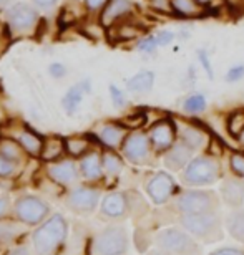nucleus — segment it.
I'll use <instances>...</instances> for the list:
<instances>
[{"mask_svg":"<svg viewBox=\"0 0 244 255\" xmlns=\"http://www.w3.org/2000/svg\"><path fill=\"white\" fill-rule=\"evenodd\" d=\"M146 123V116L143 113H133L130 116H126V118L121 121V126L123 128H128V129H138Z\"/></svg>","mask_w":244,"mask_h":255,"instance_id":"f704fd0d","label":"nucleus"},{"mask_svg":"<svg viewBox=\"0 0 244 255\" xmlns=\"http://www.w3.org/2000/svg\"><path fill=\"white\" fill-rule=\"evenodd\" d=\"M158 47L160 45H158V42H156V37H145V38L140 40L138 45H136V50H138L140 53H145V55H153Z\"/></svg>","mask_w":244,"mask_h":255,"instance_id":"473e14b6","label":"nucleus"},{"mask_svg":"<svg viewBox=\"0 0 244 255\" xmlns=\"http://www.w3.org/2000/svg\"><path fill=\"white\" fill-rule=\"evenodd\" d=\"M171 8L176 13H180L181 17H190V18H200L205 13L203 5L198 0H170Z\"/></svg>","mask_w":244,"mask_h":255,"instance_id":"412c9836","label":"nucleus"},{"mask_svg":"<svg viewBox=\"0 0 244 255\" xmlns=\"http://www.w3.org/2000/svg\"><path fill=\"white\" fill-rule=\"evenodd\" d=\"M210 152H211L213 156H221L223 147H221L220 139H215V137H211V141H210Z\"/></svg>","mask_w":244,"mask_h":255,"instance_id":"37998d69","label":"nucleus"},{"mask_svg":"<svg viewBox=\"0 0 244 255\" xmlns=\"http://www.w3.org/2000/svg\"><path fill=\"white\" fill-rule=\"evenodd\" d=\"M228 131L231 136L240 137V134L244 131V108L235 110L228 116Z\"/></svg>","mask_w":244,"mask_h":255,"instance_id":"c85d7f7f","label":"nucleus"},{"mask_svg":"<svg viewBox=\"0 0 244 255\" xmlns=\"http://www.w3.org/2000/svg\"><path fill=\"white\" fill-rule=\"evenodd\" d=\"M153 85H155V73L150 70H141L126 81V88H128V91L136 93V95L148 93V91L153 88Z\"/></svg>","mask_w":244,"mask_h":255,"instance_id":"6ab92c4d","label":"nucleus"},{"mask_svg":"<svg viewBox=\"0 0 244 255\" xmlns=\"http://www.w3.org/2000/svg\"><path fill=\"white\" fill-rule=\"evenodd\" d=\"M176 207L183 214L215 212L218 207V197L211 191H188L176 199Z\"/></svg>","mask_w":244,"mask_h":255,"instance_id":"20e7f679","label":"nucleus"},{"mask_svg":"<svg viewBox=\"0 0 244 255\" xmlns=\"http://www.w3.org/2000/svg\"><path fill=\"white\" fill-rule=\"evenodd\" d=\"M243 78H244V65H235L228 70L226 81H230V83H236V81H240Z\"/></svg>","mask_w":244,"mask_h":255,"instance_id":"ea45409f","label":"nucleus"},{"mask_svg":"<svg viewBox=\"0 0 244 255\" xmlns=\"http://www.w3.org/2000/svg\"><path fill=\"white\" fill-rule=\"evenodd\" d=\"M110 98L113 101L115 108H125L126 106V96L116 85H110Z\"/></svg>","mask_w":244,"mask_h":255,"instance_id":"4c0bfd02","label":"nucleus"},{"mask_svg":"<svg viewBox=\"0 0 244 255\" xmlns=\"http://www.w3.org/2000/svg\"><path fill=\"white\" fill-rule=\"evenodd\" d=\"M193 149L183 141L173 144L165 154V166L171 171H180L183 167L188 166V162L191 161Z\"/></svg>","mask_w":244,"mask_h":255,"instance_id":"4468645a","label":"nucleus"},{"mask_svg":"<svg viewBox=\"0 0 244 255\" xmlns=\"http://www.w3.org/2000/svg\"><path fill=\"white\" fill-rule=\"evenodd\" d=\"M47 202L37 196H22L15 202V214L23 224L28 226H35V224L42 222L48 214Z\"/></svg>","mask_w":244,"mask_h":255,"instance_id":"0eeeda50","label":"nucleus"},{"mask_svg":"<svg viewBox=\"0 0 244 255\" xmlns=\"http://www.w3.org/2000/svg\"><path fill=\"white\" fill-rule=\"evenodd\" d=\"M106 2H108V0H85V5L88 10H98L103 7Z\"/></svg>","mask_w":244,"mask_h":255,"instance_id":"c03bdc74","label":"nucleus"},{"mask_svg":"<svg viewBox=\"0 0 244 255\" xmlns=\"http://www.w3.org/2000/svg\"><path fill=\"white\" fill-rule=\"evenodd\" d=\"M178 37H180L181 40H186L188 37H190V30H181V32H180V35H178Z\"/></svg>","mask_w":244,"mask_h":255,"instance_id":"8fccbe9b","label":"nucleus"},{"mask_svg":"<svg viewBox=\"0 0 244 255\" xmlns=\"http://www.w3.org/2000/svg\"><path fill=\"white\" fill-rule=\"evenodd\" d=\"M156 37V42H158L160 47H166V45H170L173 40L176 38V35L171 32V30H161L155 35Z\"/></svg>","mask_w":244,"mask_h":255,"instance_id":"a19ab883","label":"nucleus"},{"mask_svg":"<svg viewBox=\"0 0 244 255\" xmlns=\"http://www.w3.org/2000/svg\"><path fill=\"white\" fill-rule=\"evenodd\" d=\"M48 73H50V76H52V78L60 80V78H63V76L67 75V68H65L62 63L53 62L52 65L48 66Z\"/></svg>","mask_w":244,"mask_h":255,"instance_id":"79ce46f5","label":"nucleus"},{"mask_svg":"<svg viewBox=\"0 0 244 255\" xmlns=\"http://www.w3.org/2000/svg\"><path fill=\"white\" fill-rule=\"evenodd\" d=\"M90 91H91V80H88V78L81 80L80 83L73 85L62 100V105H63L65 111H67L68 115H73L78 106L81 105L83 96L86 93H90Z\"/></svg>","mask_w":244,"mask_h":255,"instance_id":"2eb2a0df","label":"nucleus"},{"mask_svg":"<svg viewBox=\"0 0 244 255\" xmlns=\"http://www.w3.org/2000/svg\"><path fill=\"white\" fill-rule=\"evenodd\" d=\"M180 137L181 141L185 142L191 147V149H198L205 144V139H206V134L203 132L201 128H195V126H185L181 128V132H180Z\"/></svg>","mask_w":244,"mask_h":255,"instance_id":"b1692460","label":"nucleus"},{"mask_svg":"<svg viewBox=\"0 0 244 255\" xmlns=\"http://www.w3.org/2000/svg\"><path fill=\"white\" fill-rule=\"evenodd\" d=\"M158 246L173 255H198V246L190 236L176 229H166L158 236Z\"/></svg>","mask_w":244,"mask_h":255,"instance_id":"423d86ee","label":"nucleus"},{"mask_svg":"<svg viewBox=\"0 0 244 255\" xmlns=\"http://www.w3.org/2000/svg\"><path fill=\"white\" fill-rule=\"evenodd\" d=\"M37 12L27 3H15L8 10L7 20L15 32H30L37 25Z\"/></svg>","mask_w":244,"mask_h":255,"instance_id":"9b49d317","label":"nucleus"},{"mask_svg":"<svg viewBox=\"0 0 244 255\" xmlns=\"http://www.w3.org/2000/svg\"><path fill=\"white\" fill-rule=\"evenodd\" d=\"M206 106H208V103H206L205 95L193 93L185 100V103H183V110H185V113L196 115V113H203V111L206 110Z\"/></svg>","mask_w":244,"mask_h":255,"instance_id":"cd10ccee","label":"nucleus"},{"mask_svg":"<svg viewBox=\"0 0 244 255\" xmlns=\"http://www.w3.org/2000/svg\"><path fill=\"white\" fill-rule=\"evenodd\" d=\"M223 199L228 206L240 207L244 201V181L241 179H228L221 184Z\"/></svg>","mask_w":244,"mask_h":255,"instance_id":"f3484780","label":"nucleus"},{"mask_svg":"<svg viewBox=\"0 0 244 255\" xmlns=\"http://www.w3.org/2000/svg\"><path fill=\"white\" fill-rule=\"evenodd\" d=\"M198 2H200L201 5H206V3H210L211 0H198Z\"/></svg>","mask_w":244,"mask_h":255,"instance_id":"603ef678","label":"nucleus"},{"mask_svg":"<svg viewBox=\"0 0 244 255\" xmlns=\"http://www.w3.org/2000/svg\"><path fill=\"white\" fill-rule=\"evenodd\" d=\"M7 209H8V197L0 196V217L7 212Z\"/></svg>","mask_w":244,"mask_h":255,"instance_id":"de8ad7c7","label":"nucleus"},{"mask_svg":"<svg viewBox=\"0 0 244 255\" xmlns=\"http://www.w3.org/2000/svg\"><path fill=\"white\" fill-rule=\"evenodd\" d=\"M196 57H198V62L201 63L203 70L206 71L208 78H210V80H213V78H215V70H213V65H211L210 55H208V52H206V50H203V48H198V50H196Z\"/></svg>","mask_w":244,"mask_h":255,"instance_id":"72a5a7b5","label":"nucleus"},{"mask_svg":"<svg viewBox=\"0 0 244 255\" xmlns=\"http://www.w3.org/2000/svg\"><path fill=\"white\" fill-rule=\"evenodd\" d=\"M65 151V142L62 139H57V137H52L47 142H43L42 147V159L43 161H55L57 157H60Z\"/></svg>","mask_w":244,"mask_h":255,"instance_id":"bb28decb","label":"nucleus"},{"mask_svg":"<svg viewBox=\"0 0 244 255\" xmlns=\"http://www.w3.org/2000/svg\"><path fill=\"white\" fill-rule=\"evenodd\" d=\"M111 27H115V37L120 42H128V40L138 38L145 33V28L133 22H118V25L115 23Z\"/></svg>","mask_w":244,"mask_h":255,"instance_id":"5701e85b","label":"nucleus"},{"mask_svg":"<svg viewBox=\"0 0 244 255\" xmlns=\"http://www.w3.org/2000/svg\"><path fill=\"white\" fill-rule=\"evenodd\" d=\"M80 169L81 174H83L88 181H96L101 177V172H103V164H101V159L96 152H90L86 154L80 162Z\"/></svg>","mask_w":244,"mask_h":255,"instance_id":"aec40b11","label":"nucleus"},{"mask_svg":"<svg viewBox=\"0 0 244 255\" xmlns=\"http://www.w3.org/2000/svg\"><path fill=\"white\" fill-rule=\"evenodd\" d=\"M18 142H20V146L23 147V151H27L30 156H40V154H42L43 141L40 139L38 136H35L33 132L23 131L22 134L18 136Z\"/></svg>","mask_w":244,"mask_h":255,"instance_id":"393cba45","label":"nucleus"},{"mask_svg":"<svg viewBox=\"0 0 244 255\" xmlns=\"http://www.w3.org/2000/svg\"><path fill=\"white\" fill-rule=\"evenodd\" d=\"M48 174L55 182H58L62 186H68L77 179V167H75L72 161H63L50 166Z\"/></svg>","mask_w":244,"mask_h":255,"instance_id":"a211bd4d","label":"nucleus"},{"mask_svg":"<svg viewBox=\"0 0 244 255\" xmlns=\"http://www.w3.org/2000/svg\"><path fill=\"white\" fill-rule=\"evenodd\" d=\"M33 2L40 8H52L53 5L58 2V0H33Z\"/></svg>","mask_w":244,"mask_h":255,"instance_id":"a18cd8bd","label":"nucleus"},{"mask_svg":"<svg viewBox=\"0 0 244 255\" xmlns=\"http://www.w3.org/2000/svg\"><path fill=\"white\" fill-rule=\"evenodd\" d=\"M18 232H20L18 227L15 226L13 222H10V221L0 222V242L13 241V239L18 236Z\"/></svg>","mask_w":244,"mask_h":255,"instance_id":"2f4dec72","label":"nucleus"},{"mask_svg":"<svg viewBox=\"0 0 244 255\" xmlns=\"http://www.w3.org/2000/svg\"><path fill=\"white\" fill-rule=\"evenodd\" d=\"M228 231L235 239L244 242V211H236L226 219Z\"/></svg>","mask_w":244,"mask_h":255,"instance_id":"a878e982","label":"nucleus"},{"mask_svg":"<svg viewBox=\"0 0 244 255\" xmlns=\"http://www.w3.org/2000/svg\"><path fill=\"white\" fill-rule=\"evenodd\" d=\"M220 177V166L208 156L195 157L183 171V181L190 186H208Z\"/></svg>","mask_w":244,"mask_h":255,"instance_id":"f03ea898","label":"nucleus"},{"mask_svg":"<svg viewBox=\"0 0 244 255\" xmlns=\"http://www.w3.org/2000/svg\"><path fill=\"white\" fill-rule=\"evenodd\" d=\"M146 192L155 204H163L176 192L175 179L166 172H156L146 184Z\"/></svg>","mask_w":244,"mask_h":255,"instance_id":"9d476101","label":"nucleus"},{"mask_svg":"<svg viewBox=\"0 0 244 255\" xmlns=\"http://www.w3.org/2000/svg\"><path fill=\"white\" fill-rule=\"evenodd\" d=\"M0 154H3V156H7L10 157V159H15L17 161L18 157H20V149H18V146L15 144V142L12 141H5L2 147H0Z\"/></svg>","mask_w":244,"mask_h":255,"instance_id":"58836bf2","label":"nucleus"},{"mask_svg":"<svg viewBox=\"0 0 244 255\" xmlns=\"http://www.w3.org/2000/svg\"><path fill=\"white\" fill-rule=\"evenodd\" d=\"M211 255H244L241 251H236V249H221V251L213 252Z\"/></svg>","mask_w":244,"mask_h":255,"instance_id":"49530a36","label":"nucleus"},{"mask_svg":"<svg viewBox=\"0 0 244 255\" xmlns=\"http://www.w3.org/2000/svg\"><path fill=\"white\" fill-rule=\"evenodd\" d=\"M100 139L108 147H116L125 139V128L121 125H105L100 131Z\"/></svg>","mask_w":244,"mask_h":255,"instance_id":"4be33fe9","label":"nucleus"},{"mask_svg":"<svg viewBox=\"0 0 244 255\" xmlns=\"http://www.w3.org/2000/svg\"><path fill=\"white\" fill-rule=\"evenodd\" d=\"M148 255H166V254H163V252H160V251H153V252H150Z\"/></svg>","mask_w":244,"mask_h":255,"instance_id":"3c124183","label":"nucleus"},{"mask_svg":"<svg viewBox=\"0 0 244 255\" xmlns=\"http://www.w3.org/2000/svg\"><path fill=\"white\" fill-rule=\"evenodd\" d=\"M15 169H17V162H15V159H10V157L0 154V177L12 176Z\"/></svg>","mask_w":244,"mask_h":255,"instance_id":"c9c22d12","label":"nucleus"},{"mask_svg":"<svg viewBox=\"0 0 244 255\" xmlns=\"http://www.w3.org/2000/svg\"><path fill=\"white\" fill-rule=\"evenodd\" d=\"M5 2H7V0H0V7H2V5H3Z\"/></svg>","mask_w":244,"mask_h":255,"instance_id":"5fc2aeb1","label":"nucleus"},{"mask_svg":"<svg viewBox=\"0 0 244 255\" xmlns=\"http://www.w3.org/2000/svg\"><path fill=\"white\" fill-rule=\"evenodd\" d=\"M186 231L195 234L196 237L205 241H216L221 239V224L215 212H203V214H185L181 219Z\"/></svg>","mask_w":244,"mask_h":255,"instance_id":"7ed1b4c3","label":"nucleus"},{"mask_svg":"<svg viewBox=\"0 0 244 255\" xmlns=\"http://www.w3.org/2000/svg\"><path fill=\"white\" fill-rule=\"evenodd\" d=\"M67 234H68L67 221L60 214H55V216L50 217L48 221H45L33 232L32 239H33L35 252L38 255H52L65 242Z\"/></svg>","mask_w":244,"mask_h":255,"instance_id":"f257e3e1","label":"nucleus"},{"mask_svg":"<svg viewBox=\"0 0 244 255\" xmlns=\"http://www.w3.org/2000/svg\"><path fill=\"white\" fill-rule=\"evenodd\" d=\"M100 201V192L90 187H78L70 192L67 204L70 209L77 212H91Z\"/></svg>","mask_w":244,"mask_h":255,"instance_id":"f8f14e48","label":"nucleus"},{"mask_svg":"<svg viewBox=\"0 0 244 255\" xmlns=\"http://www.w3.org/2000/svg\"><path fill=\"white\" fill-rule=\"evenodd\" d=\"M178 134V128L175 126L171 120H161L156 125L151 126L150 129V142L156 151H168L170 147L175 144Z\"/></svg>","mask_w":244,"mask_h":255,"instance_id":"1a4fd4ad","label":"nucleus"},{"mask_svg":"<svg viewBox=\"0 0 244 255\" xmlns=\"http://www.w3.org/2000/svg\"><path fill=\"white\" fill-rule=\"evenodd\" d=\"M126 209H128V199L121 192H111L101 202V212L108 217H123Z\"/></svg>","mask_w":244,"mask_h":255,"instance_id":"dca6fc26","label":"nucleus"},{"mask_svg":"<svg viewBox=\"0 0 244 255\" xmlns=\"http://www.w3.org/2000/svg\"><path fill=\"white\" fill-rule=\"evenodd\" d=\"M150 137L143 132H131L123 141V154L133 164H143L150 156Z\"/></svg>","mask_w":244,"mask_h":255,"instance_id":"6e6552de","label":"nucleus"},{"mask_svg":"<svg viewBox=\"0 0 244 255\" xmlns=\"http://www.w3.org/2000/svg\"><path fill=\"white\" fill-rule=\"evenodd\" d=\"M231 169L236 176L244 177V154L243 152H233L230 159Z\"/></svg>","mask_w":244,"mask_h":255,"instance_id":"e433bc0d","label":"nucleus"},{"mask_svg":"<svg viewBox=\"0 0 244 255\" xmlns=\"http://www.w3.org/2000/svg\"><path fill=\"white\" fill-rule=\"evenodd\" d=\"M131 8H133V2L131 0H108L103 7V12H101L100 22L105 27H111L118 20L126 17L131 12Z\"/></svg>","mask_w":244,"mask_h":255,"instance_id":"ddd939ff","label":"nucleus"},{"mask_svg":"<svg viewBox=\"0 0 244 255\" xmlns=\"http://www.w3.org/2000/svg\"><path fill=\"white\" fill-rule=\"evenodd\" d=\"M128 249V236L123 227H108L95 239L96 255H125Z\"/></svg>","mask_w":244,"mask_h":255,"instance_id":"39448f33","label":"nucleus"},{"mask_svg":"<svg viewBox=\"0 0 244 255\" xmlns=\"http://www.w3.org/2000/svg\"><path fill=\"white\" fill-rule=\"evenodd\" d=\"M88 141L81 139V137H70V139H65V149H67L72 156H81L88 151Z\"/></svg>","mask_w":244,"mask_h":255,"instance_id":"7c9ffc66","label":"nucleus"},{"mask_svg":"<svg viewBox=\"0 0 244 255\" xmlns=\"http://www.w3.org/2000/svg\"><path fill=\"white\" fill-rule=\"evenodd\" d=\"M240 141L243 142V144H244V131L241 132V134H240Z\"/></svg>","mask_w":244,"mask_h":255,"instance_id":"864d4df0","label":"nucleus"},{"mask_svg":"<svg viewBox=\"0 0 244 255\" xmlns=\"http://www.w3.org/2000/svg\"><path fill=\"white\" fill-rule=\"evenodd\" d=\"M7 255H30V252L27 247H17V249H13L12 252H8Z\"/></svg>","mask_w":244,"mask_h":255,"instance_id":"09e8293b","label":"nucleus"},{"mask_svg":"<svg viewBox=\"0 0 244 255\" xmlns=\"http://www.w3.org/2000/svg\"><path fill=\"white\" fill-rule=\"evenodd\" d=\"M101 164H103L105 172L110 176L118 174L121 171V167H123V162H121V159L115 152H105L103 157H101Z\"/></svg>","mask_w":244,"mask_h":255,"instance_id":"c756f323","label":"nucleus"}]
</instances>
